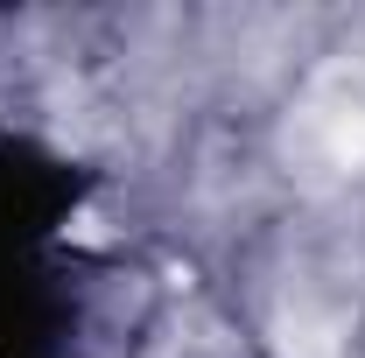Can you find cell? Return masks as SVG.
<instances>
[{"label": "cell", "instance_id": "cell-1", "mask_svg": "<svg viewBox=\"0 0 365 358\" xmlns=\"http://www.w3.org/2000/svg\"><path fill=\"white\" fill-rule=\"evenodd\" d=\"M98 169L49 140L0 127V358H71L85 323V218Z\"/></svg>", "mask_w": 365, "mask_h": 358}]
</instances>
